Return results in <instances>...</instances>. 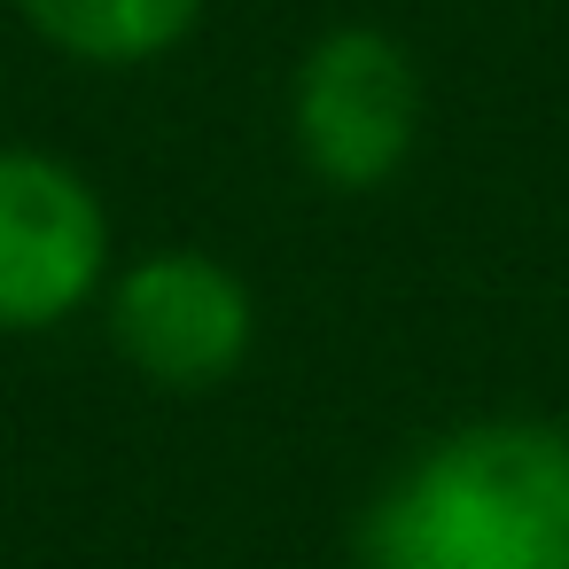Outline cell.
I'll return each instance as SVG.
<instances>
[{"label":"cell","instance_id":"5","mask_svg":"<svg viewBox=\"0 0 569 569\" xmlns=\"http://www.w3.org/2000/svg\"><path fill=\"white\" fill-rule=\"evenodd\" d=\"M24 32L87 71H141L196 40L211 0H9Z\"/></svg>","mask_w":569,"mask_h":569},{"label":"cell","instance_id":"4","mask_svg":"<svg viewBox=\"0 0 569 569\" xmlns=\"http://www.w3.org/2000/svg\"><path fill=\"white\" fill-rule=\"evenodd\" d=\"M110 266L118 227L102 188L40 141H0V336H48L94 312Z\"/></svg>","mask_w":569,"mask_h":569},{"label":"cell","instance_id":"2","mask_svg":"<svg viewBox=\"0 0 569 569\" xmlns=\"http://www.w3.org/2000/svg\"><path fill=\"white\" fill-rule=\"evenodd\" d=\"M429 126V79L382 24H328L289 71V149L336 196L390 188Z\"/></svg>","mask_w":569,"mask_h":569},{"label":"cell","instance_id":"6","mask_svg":"<svg viewBox=\"0 0 569 569\" xmlns=\"http://www.w3.org/2000/svg\"><path fill=\"white\" fill-rule=\"evenodd\" d=\"M561 569H569V561H561Z\"/></svg>","mask_w":569,"mask_h":569},{"label":"cell","instance_id":"1","mask_svg":"<svg viewBox=\"0 0 569 569\" xmlns=\"http://www.w3.org/2000/svg\"><path fill=\"white\" fill-rule=\"evenodd\" d=\"M569 429L483 413L421 437L351 515V569H561Z\"/></svg>","mask_w":569,"mask_h":569},{"label":"cell","instance_id":"3","mask_svg":"<svg viewBox=\"0 0 569 569\" xmlns=\"http://www.w3.org/2000/svg\"><path fill=\"white\" fill-rule=\"evenodd\" d=\"M102 336L110 351L172 398H203L234 382L258 351V289L196 242H164L110 266L102 289Z\"/></svg>","mask_w":569,"mask_h":569}]
</instances>
